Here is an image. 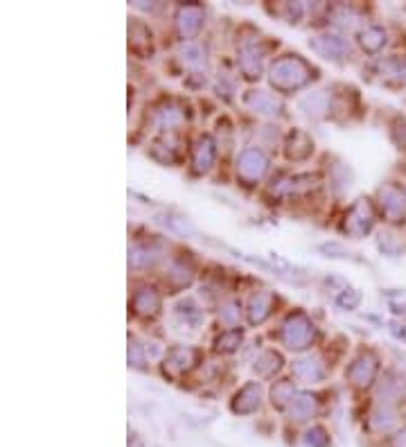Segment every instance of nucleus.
<instances>
[{
	"label": "nucleus",
	"mask_w": 406,
	"mask_h": 447,
	"mask_svg": "<svg viewBox=\"0 0 406 447\" xmlns=\"http://www.w3.org/2000/svg\"><path fill=\"white\" fill-rule=\"evenodd\" d=\"M312 79V66L301 54H285L273 61L269 70L271 86L278 88L280 93H291V90L303 88Z\"/></svg>",
	"instance_id": "f257e3e1"
},
{
	"label": "nucleus",
	"mask_w": 406,
	"mask_h": 447,
	"mask_svg": "<svg viewBox=\"0 0 406 447\" xmlns=\"http://www.w3.org/2000/svg\"><path fill=\"white\" fill-rule=\"evenodd\" d=\"M314 323L310 321V316L303 312H294L291 316L282 323V330H280V339L291 350H305L310 348L314 341Z\"/></svg>",
	"instance_id": "f03ea898"
},
{
	"label": "nucleus",
	"mask_w": 406,
	"mask_h": 447,
	"mask_svg": "<svg viewBox=\"0 0 406 447\" xmlns=\"http://www.w3.org/2000/svg\"><path fill=\"white\" fill-rule=\"evenodd\" d=\"M269 170V159L260 147H246L237 159V179L244 186H255Z\"/></svg>",
	"instance_id": "7ed1b4c3"
},
{
	"label": "nucleus",
	"mask_w": 406,
	"mask_h": 447,
	"mask_svg": "<svg viewBox=\"0 0 406 447\" xmlns=\"http://www.w3.org/2000/svg\"><path fill=\"white\" fill-rule=\"evenodd\" d=\"M379 211L388 222H406V190L397 184H386L379 188Z\"/></svg>",
	"instance_id": "20e7f679"
},
{
	"label": "nucleus",
	"mask_w": 406,
	"mask_h": 447,
	"mask_svg": "<svg viewBox=\"0 0 406 447\" xmlns=\"http://www.w3.org/2000/svg\"><path fill=\"white\" fill-rule=\"evenodd\" d=\"M375 224V211L370 206L368 199H357L352 208L346 215V222H343V231L352 237H366L370 231H373Z\"/></svg>",
	"instance_id": "39448f33"
},
{
	"label": "nucleus",
	"mask_w": 406,
	"mask_h": 447,
	"mask_svg": "<svg viewBox=\"0 0 406 447\" xmlns=\"http://www.w3.org/2000/svg\"><path fill=\"white\" fill-rule=\"evenodd\" d=\"M377 371H379V361H377L375 355L373 352H361L359 357L350 364L346 375L355 387L366 389V387H370L375 382Z\"/></svg>",
	"instance_id": "423d86ee"
},
{
	"label": "nucleus",
	"mask_w": 406,
	"mask_h": 447,
	"mask_svg": "<svg viewBox=\"0 0 406 447\" xmlns=\"http://www.w3.org/2000/svg\"><path fill=\"white\" fill-rule=\"evenodd\" d=\"M237 66L246 79H257L264 68V52L257 48V43H244L237 52Z\"/></svg>",
	"instance_id": "0eeeda50"
},
{
	"label": "nucleus",
	"mask_w": 406,
	"mask_h": 447,
	"mask_svg": "<svg viewBox=\"0 0 406 447\" xmlns=\"http://www.w3.org/2000/svg\"><path fill=\"white\" fill-rule=\"evenodd\" d=\"M244 104H246V108H251L253 113L264 115V117H276L282 113V102H280L273 93H267V90H248V93L244 95Z\"/></svg>",
	"instance_id": "6e6552de"
},
{
	"label": "nucleus",
	"mask_w": 406,
	"mask_h": 447,
	"mask_svg": "<svg viewBox=\"0 0 406 447\" xmlns=\"http://www.w3.org/2000/svg\"><path fill=\"white\" fill-rule=\"evenodd\" d=\"M310 48L321 54L325 59H332V61H339L343 59L346 54L350 52V43L343 39V36L337 34H323V36H316V39L310 41Z\"/></svg>",
	"instance_id": "1a4fd4ad"
},
{
	"label": "nucleus",
	"mask_w": 406,
	"mask_h": 447,
	"mask_svg": "<svg viewBox=\"0 0 406 447\" xmlns=\"http://www.w3.org/2000/svg\"><path fill=\"white\" fill-rule=\"evenodd\" d=\"M217 159V145L210 136H198V140L192 149V172L194 174H205L210 172Z\"/></svg>",
	"instance_id": "9d476101"
},
{
	"label": "nucleus",
	"mask_w": 406,
	"mask_h": 447,
	"mask_svg": "<svg viewBox=\"0 0 406 447\" xmlns=\"http://www.w3.org/2000/svg\"><path fill=\"white\" fill-rule=\"evenodd\" d=\"M203 25V9L198 5H183L176 12V27L183 39H192Z\"/></svg>",
	"instance_id": "9b49d317"
},
{
	"label": "nucleus",
	"mask_w": 406,
	"mask_h": 447,
	"mask_svg": "<svg viewBox=\"0 0 406 447\" xmlns=\"http://www.w3.org/2000/svg\"><path fill=\"white\" fill-rule=\"evenodd\" d=\"M198 352L194 348H187V346H176L165 355V373L169 375H183L189 368L196 364Z\"/></svg>",
	"instance_id": "f8f14e48"
},
{
	"label": "nucleus",
	"mask_w": 406,
	"mask_h": 447,
	"mask_svg": "<svg viewBox=\"0 0 406 447\" xmlns=\"http://www.w3.org/2000/svg\"><path fill=\"white\" fill-rule=\"evenodd\" d=\"M262 403V387L257 382H248V384H244L237 393L232 398V412L239 414V416H246V414H253L255 409L260 407Z\"/></svg>",
	"instance_id": "ddd939ff"
},
{
	"label": "nucleus",
	"mask_w": 406,
	"mask_h": 447,
	"mask_svg": "<svg viewBox=\"0 0 406 447\" xmlns=\"http://www.w3.org/2000/svg\"><path fill=\"white\" fill-rule=\"evenodd\" d=\"M133 312L142 318H153L160 312V296L151 287H142L133 294Z\"/></svg>",
	"instance_id": "4468645a"
},
{
	"label": "nucleus",
	"mask_w": 406,
	"mask_h": 447,
	"mask_svg": "<svg viewBox=\"0 0 406 447\" xmlns=\"http://www.w3.org/2000/svg\"><path fill=\"white\" fill-rule=\"evenodd\" d=\"M386 41H388V36H386V30L382 25H368V27H364V30L359 32V45L368 54L382 52Z\"/></svg>",
	"instance_id": "2eb2a0df"
},
{
	"label": "nucleus",
	"mask_w": 406,
	"mask_h": 447,
	"mask_svg": "<svg viewBox=\"0 0 406 447\" xmlns=\"http://www.w3.org/2000/svg\"><path fill=\"white\" fill-rule=\"evenodd\" d=\"M314 152V140L305 131H291L287 140V159L289 161H305Z\"/></svg>",
	"instance_id": "dca6fc26"
},
{
	"label": "nucleus",
	"mask_w": 406,
	"mask_h": 447,
	"mask_svg": "<svg viewBox=\"0 0 406 447\" xmlns=\"http://www.w3.org/2000/svg\"><path fill=\"white\" fill-rule=\"evenodd\" d=\"M271 309H273V296L271 294H255L251 298V303H248V323L251 325H260V323H264L267 318L271 316Z\"/></svg>",
	"instance_id": "f3484780"
},
{
	"label": "nucleus",
	"mask_w": 406,
	"mask_h": 447,
	"mask_svg": "<svg viewBox=\"0 0 406 447\" xmlns=\"http://www.w3.org/2000/svg\"><path fill=\"white\" fill-rule=\"evenodd\" d=\"M298 106H301V111H305L307 115L323 117L330 111V95L325 93V90H316V93L305 95L301 102H298Z\"/></svg>",
	"instance_id": "a211bd4d"
},
{
	"label": "nucleus",
	"mask_w": 406,
	"mask_h": 447,
	"mask_svg": "<svg viewBox=\"0 0 406 447\" xmlns=\"http://www.w3.org/2000/svg\"><path fill=\"white\" fill-rule=\"evenodd\" d=\"M397 425V412L391 407V405H382V407H377L373 416H370V421H368V427L373 432H379V434H386V432H391L393 427Z\"/></svg>",
	"instance_id": "6ab92c4d"
},
{
	"label": "nucleus",
	"mask_w": 406,
	"mask_h": 447,
	"mask_svg": "<svg viewBox=\"0 0 406 447\" xmlns=\"http://www.w3.org/2000/svg\"><path fill=\"white\" fill-rule=\"evenodd\" d=\"M280 368H282V357H280L276 350H264L255 359V364H253V371H255L257 377H262V380L273 377Z\"/></svg>",
	"instance_id": "aec40b11"
},
{
	"label": "nucleus",
	"mask_w": 406,
	"mask_h": 447,
	"mask_svg": "<svg viewBox=\"0 0 406 447\" xmlns=\"http://www.w3.org/2000/svg\"><path fill=\"white\" fill-rule=\"evenodd\" d=\"M180 59H183V63H185V66H187L189 70L201 72V70L208 68L205 50H203L198 43H185L183 48H180Z\"/></svg>",
	"instance_id": "412c9836"
},
{
	"label": "nucleus",
	"mask_w": 406,
	"mask_h": 447,
	"mask_svg": "<svg viewBox=\"0 0 406 447\" xmlns=\"http://www.w3.org/2000/svg\"><path fill=\"white\" fill-rule=\"evenodd\" d=\"M294 375L303 382H321L323 380V366L312 357L294 361Z\"/></svg>",
	"instance_id": "4be33fe9"
},
{
	"label": "nucleus",
	"mask_w": 406,
	"mask_h": 447,
	"mask_svg": "<svg viewBox=\"0 0 406 447\" xmlns=\"http://www.w3.org/2000/svg\"><path fill=\"white\" fill-rule=\"evenodd\" d=\"M404 380L400 377H393V375H386L384 382H382V389H379V398H384L382 403L384 405H391V403H397L402 396H404Z\"/></svg>",
	"instance_id": "5701e85b"
},
{
	"label": "nucleus",
	"mask_w": 406,
	"mask_h": 447,
	"mask_svg": "<svg viewBox=\"0 0 406 447\" xmlns=\"http://www.w3.org/2000/svg\"><path fill=\"white\" fill-rule=\"evenodd\" d=\"M176 316H180V321H183L185 325H201L203 321V312H201V307H196L194 305V300H180V303L176 305Z\"/></svg>",
	"instance_id": "b1692460"
},
{
	"label": "nucleus",
	"mask_w": 406,
	"mask_h": 447,
	"mask_svg": "<svg viewBox=\"0 0 406 447\" xmlns=\"http://www.w3.org/2000/svg\"><path fill=\"white\" fill-rule=\"evenodd\" d=\"M379 70H382V75L391 81H402L406 79V59H400V57H388L379 63Z\"/></svg>",
	"instance_id": "393cba45"
},
{
	"label": "nucleus",
	"mask_w": 406,
	"mask_h": 447,
	"mask_svg": "<svg viewBox=\"0 0 406 447\" xmlns=\"http://www.w3.org/2000/svg\"><path fill=\"white\" fill-rule=\"evenodd\" d=\"M271 398H273V405L276 407H287L289 403H294V400H296L294 382H289V380L276 382V387L271 389Z\"/></svg>",
	"instance_id": "a878e982"
},
{
	"label": "nucleus",
	"mask_w": 406,
	"mask_h": 447,
	"mask_svg": "<svg viewBox=\"0 0 406 447\" xmlns=\"http://www.w3.org/2000/svg\"><path fill=\"white\" fill-rule=\"evenodd\" d=\"M314 409H316V403H314V398L312 396H298L294 403H291V418L294 421H310V418L314 416Z\"/></svg>",
	"instance_id": "bb28decb"
},
{
	"label": "nucleus",
	"mask_w": 406,
	"mask_h": 447,
	"mask_svg": "<svg viewBox=\"0 0 406 447\" xmlns=\"http://www.w3.org/2000/svg\"><path fill=\"white\" fill-rule=\"evenodd\" d=\"M359 21H361V16L350 7H339L337 14H334V23H337L339 27H343V30H348V32L355 30Z\"/></svg>",
	"instance_id": "cd10ccee"
},
{
	"label": "nucleus",
	"mask_w": 406,
	"mask_h": 447,
	"mask_svg": "<svg viewBox=\"0 0 406 447\" xmlns=\"http://www.w3.org/2000/svg\"><path fill=\"white\" fill-rule=\"evenodd\" d=\"M242 343V330H228L217 339V350L219 352H235Z\"/></svg>",
	"instance_id": "c85d7f7f"
},
{
	"label": "nucleus",
	"mask_w": 406,
	"mask_h": 447,
	"mask_svg": "<svg viewBox=\"0 0 406 447\" xmlns=\"http://www.w3.org/2000/svg\"><path fill=\"white\" fill-rule=\"evenodd\" d=\"M167 280L174 287H187L189 282H192V271H189L185 264H174L167 273Z\"/></svg>",
	"instance_id": "c756f323"
},
{
	"label": "nucleus",
	"mask_w": 406,
	"mask_h": 447,
	"mask_svg": "<svg viewBox=\"0 0 406 447\" xmlns=\"http://www.w3.org/2000/svg\"><path fill=\"white\" fill-rule=\"evenodd\" d=\"M158 120L165 129H174V127L183 122V113H180L176 106H162L158 111Z\"/></svg>",
	"instance_id": "7c9ffc66"
},
{
	"label": "nucleus",
	"mask_w": 406,
	"mask_h": 447,
	"mask_svg": "<svg viewBox=\"0 0 406 447\" xmlns=\"http://www.w3.org/2000/svg\"><path fill=\"white\" fill-rule=\"evenodd\" d=\"M153 262V253L147 251V249H140V246H135V249L129 251V264L133 269H140V267H147V264Z\"/></svg>",
	"instance_id": "2f4dec72"
},
{
	"label": "nucleus",
	"mask_w": 406,
	"mask_h": 447,
	"mask_svg": "<svg viewBox=\"0 0 406 447\" xmlns=\"http://www.w3.org/2000/svg\"><path fill=\"white\" fill-rule=\"evenodd\" d=\"M361 303V294L357 289H343L341 296L337 298V305H341L343 309H355Z\"/></svg>",
	"instance_id": "473e14b6"
},
{
	"label": "nucleus",
	"mask_w": 406,
	"mask_h": 447,
	"mask_svg": "<svg viewBox=\"0 0 406 447\" xmlns=\"http://www.w3.org/2000/svg\"><path fill=\"white\" fill-rule=\"evenodd\" d=\"M307 445H312V447H328L330 443V436L325 434L323 427H314V430L307 432Z\"/></svg>",
	"instance_id": "72a5a7b5"
},
{
	"label": "nucleus",
	"mask_w": 406,
	"mask_h": 447,
	"mask_svg": "<svg viewBox=\"0 0 406 447\" xmlns=\"http://www.w3.org/2000/svg\"><path fill=\"white\" fill-rule=\"evenodd\" d=\"M129 361L133 364V366H142V352H140V346L135 343V341H131V346H129Z\"/></svg>",
	"instance_id": "f704fd0d"
},
{
	"label": "nucleus",
	"mask_w": 406,
	"mask_h": 447,
	"mask_svg": "<svg viewBox=\"0 0 406 447\" xmlns=\"http://www.w3.org/2000/svg\"><path fill=\"white\" fill-rule=\"evenodd\" d=\"M391 447H406V427L393 436V439H391Z\"/></svg>",
	"instance_id": "c9c22d12"
},
{
	"label": "nucleus",
	"mask_w": 406,
	"mask_h": 447,
	"mask_svg": "<svg viewBox=\"0 0 406 447\" xmlns=\"http://www.w3.org/2000/svg\"><path fill=\"white\" fill-rule=\"evenodd\" d=\"M391 332H393L395 336H400V339H406V327H404V325H400V323H393Z\"/></svg>",
	"instance_id": "e433bc0d"
}]
</instances>
